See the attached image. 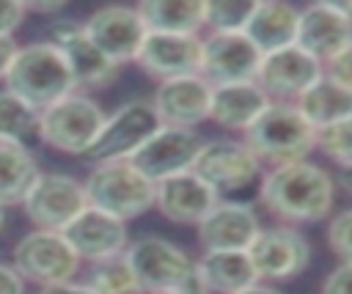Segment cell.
<instances>
[{
	"instance_id": "cell-1",
	"label": "cell",
	"mask_w": 352,
	"mask_h": 294,
	"mask_svg": "<svg viewBox=\"0 0 352 294\" xmlns=\"http://www.w3.org/2000/svg\"><path fill=\"white\" fill-rule=\"evenodd\" d=\"M258 201L283 225H311L330 217L336 206V179L311 159L278 165L261 176Z\"/></svg>"
},
{
	"instance_id": "cell-2",
	"label": "cell",
	"mask_w": 352,
	"mask_h": 294,
	"mask_svg": "<svg viewBox=\"0 0 352 294\" xmlns=\"http://www.w3.org/2000/svg\"><path fill=\"white\" fill-rule=\"evenodd\" d=\"M3 88L36 113L77 91L63 55L50 41L19 44L3 77Z\"/></svg>"
},
{
	"instance_id": "cell-3",
	"label": "cell",
	"mask_w": 352,
	"mask_h": 294,
	"mask_svg": "<svg viewBox=\"0 0 352 294\" xmlns=\"http://www.w3.org/2000/svg\"><path fill=\"white\" fill-rule=\"evenodd\" d=\"M242 140L261 165L278 168L308 159L316 146V129L300 115L294 102H270Z\"/></svg>"
},
{
	"instance_id": "cell-4",
	"label": "cell",
	"mask_w": 352,
	"mask_h": 294,
	"mask_svg": "<svg viewBox=\"0 0 352 294\" xmlns=\"http://www.w3.org/2000/svg\"><path fill=\"white\" fill-rule=\"evenodd\" d=\"M104 115L107 113L91 93L74 91L38 113L36 137L58 154L85 157L94 137L99 135Z\"/></svg>"
},
{
	"instance_id": "cell-5",
	"label": "cell",
	"mask_w": 352,
	"mask_h": 294,
	"mask_svg": "<svg viewBox=\"0 0 352 294\" xmlns=\"http://www.w3.org/2000/svg\"><path fill=\"white\" fill-rule=\"evenodd\" d=\"M124 258L140 286V294H173L198 286L195 261L165 236H138L126 245Z\"/></svg>"
},
{
	"instance_id": "cell-6",
	"label": "cell",
	"mask_w": 352,
	"mask_h": 294,
	"mask_svg": "<svg viewBox=\"0 0 352 294\" xmlns=\"http://www.w3.org/2000/svg\"><path fill=\"white\" fill-rule=\"evenodd\" d=\"M82 190L88 206L121 223L154 209V184L143 173H138L129 159L94 165L91 173L82 179Z\"/></svg>"
},
{
	"instance_id": "cell-7",
	"label": "cell",
	"mask_w": 352,
	"mask_h": 294,
	"mask_svg": "<svg viewBox=\"0 0 352 294\" xmlns=\"http://www.w3.org/2000/svg\"><path fill=\"white\" fill-rule=\"evenodd\" d=\"M11 267L25 283L33 286H52L77 280L82 261L74 256L69 242L60 231H41L30 228L22 234L11 247Z\"/></svg>"
},
{
	"instance_id": "cell-8",
	"label": "cell",
	"mask_w": 352,
	"mask_h": 294,
	"mask_svg": "<svg viewBox=\"0 0 352 294\" xmlns=\"http://www.w3.org/2000/svg\"><path fill=\"white\" fill-rule=\"evenodd\" d=\"M160 118L154 113L151 99H129L118 104L110 115H104L99 135L94 137L91 148L85 151V159L94 165L102 162H124L129 159L157 129Z\"/></svg>"
},
{
	"instance_id": "cell-9",
	"label": "cell",
	"mask_w": 352,
	"mask_h": 294,
	"mask_svg": "<svg viewBox=\"0 0 352 294\" xmlns=\"http://www.w3.org/2000/svg\"><path fill=\"white\" fill-rule=\"evenodd\" d=\"M66 60L72 77H74V85L77 91L88 93V91H99V88H107L121 66L113 63L82 30V22L77 19H63V16H55L50 25H47V38Z\"/></svg>"
},
{
	"instance_id": "cell-10",
	"label": "cell",
	"mask_w": 352,
	"mask_h": 294,
	"mask_svg": "<svg viewBox=\"0 0 352 294\" xmlns=\"http://www.w3.org/2000/svg\"><path fill=\"white\" fill-rule=\"evenodd\" d=\"M85 206L88 198L80 179L60 170H41L19 209L33 223V228L63 231Z\"/></svg>"
},
{
	"instance_id": "cell-11",
	"label": "cell",
	"mask_w": 352,
	"mask_h": 294,
	"mask_svg": "<svg viewBox=\"0 0 352 294\" xmlns=\"http://www.w3.org/2000/svg\"><path fill=\"white\" fill-rule=\"evenodd\" d=\"M258 283H283L302 275L311 264V245L294 225H270L248 247Z\"/></svg>"
},
{
	"instance_id": "cell-12",
	"label": "cell",
	"mask_w": 352,
	"mask_h": 294,
	"mask_svg": "<svg viewBox=\"0 0 352 294\" xmlns=\"http://www.w3.org/2000/svg\"><path fill=\"white\" fill-rule=\"evenodd\" d=\"M192 173L201 176L223 198L228 192H239L250 187L261 176V162L245 146V140L217 137V140H204L192 162Z\"/></svg>"
},
{
	"instance_id": "cell-13",
	"label": "cell",
	"mask_w": 352,
	"mask_h": 294,
	"mask_svg": "<svg viewBox=\"0 0 352 294\" xmlns=\"http://www.w3.org/2000/svg\"><path fill=\"white\" fill-rule=\"evenodd\" d=\"M204 146V137L195 129H179V126H160L132 157V168L143 173L151 184L170 179L176 173L192 170V162Z\"/></svg>"
},
{
	"instance_id": "cell-14",
	"label": "cell",
	"mask_w": 352,
	"mask_h": 294,
	"mask_svg": "<svg viewBox=\"0 0 352 294\" xmlns=\"http://www.w3.org/2000/svg\"><path fill=\"white\" fill-rule=\"evenodd\" d=\"M85 36L118 66L135 63L148 30L138 8L132 5H102L82 22Z\"/></svg>"
},
{
	"instance_id": "cell-15",
	"label": "cell",
	"mask_w": 352,
	"mask_h": 294,
	"mask_svg": "<svg viewBox=\"0 0 352 294\" xmlns=\"http://www.w3.org/2000/svg\"><path fill=\"white\" fill-rule=\"evenodd\" d=\"M261 52L248 41L245 33H209L201 44L198 74L212 85H234L256 80Z\"/></svg>"
},
{
	"instance_id": "cell-16",
	"label": "cell",
	"mask_w": 352,
	"mask_h": 294,
	"mask_svg": "<svg viewBox=\"0 0 352 294\" xmlns=\"http://www.w3.org/2000/svg\"><path fill=\"white\" fill-rule=\"evenodd\" d=\"M319 77H322V63L297 44H292L261 55L256 85L267 93L270 102H294Z\"/></svg>"
},
{
	"instance_id": "cell-17",
	"label": "cell",
	"mask_w": 352,
	"mask_h": 294,
	"mask_svg": "<svg viewBox=\"0 0 352 294\" xmlns=\"http://www.w3.org/2000/svg\"><path fill=\"white\" fill-rule=\"evenodd\" d=\"M60 234L82 264L121 256L129 245L126 223H121L94 206H85Z\"/></svg>"
},
{
	"instance_id": "cell-18",
	"label": "cell",
	"mask_w": 352,
	"mask_h": 294,
	"mask_svg": "<svg viewBox=\"0 0 352 294\" xmlns=\"http://www.w3.org/2000/svg\"><path fill=\"white\" fill-rule=\"evenodd\" d=\"M209 102H212V85L201 74L173 77L154 88L151 104L162 126H179V129H195L209 118Z\"/></svg>"
},
{
	"instance_id": "cell-19",
	"label": "cell",
	"mask_w": 352,
	"mask_h": 294,
	"mask_svg": "<svg viewBox=\"0 0 352 294\" xmlns=\"http://www.w3.org/2000/svg\"><path fill=\"white\" fill-rule=\"evenodd\" d=\"M195 228L204 250H248L261 231V217L245 201L220 198Z\"/></svg>"
},
{
	"instance_id": "cell-20",
	"label": "cell",
	"mask_w": 352,
	"mask_h": 294,
	"mask_svg": "<svg viewBox=\"0 0 352 294\" xmlns=\"http://www.w3.org/2000/svg\"><path fill=\"white\" fill-rule=\"evenodd\" d=\"M352 41V19L341 11L338 3H311L300 8L297 22V47L316 58L322 66Z\"/></svg>"
},
{
	"instance_id": "cell-21",
	"label": "cell",
	"mask_w": 352,
	"mask_h": 294,
	"mask_svg": "<svg viewBox=\"0 0 352 294\" xmlns=\"http://www.w3.org/2000/svg\"><path fill=\"white\" fill-rule=\"evenodd\" d=\"M204 36H176V33H148L135 63L143 74L157 82L198 74Z\"/></svg>"
},
{
	"instance_id": "cell-22",
	"label": "cell",
	"mask_w": 352,
	"mask_h": 294,
	"mask_svg": "<svg viewBox=\"0 0 352 294\" xmlns=\"http://www.w3.org/2000/svg\"><path fill=\"white\" fill-rule=\"evenodd\" d=\"M217 201L220 195L192 170L154 184V209L176 225H198Z\"/></svg>"
},
{
	"instance_id": "cell-23",
	"label": "cell",
	"mask_w": 352,
	"mask_h": 294,
	"mask_svg": "<svg viewBox=\"0 0 352 294\" xmlns=\"http://www.w3.org/2000/svg\"><path fill=\"white\" fill-rule=\"evenodd\" d=\"M270 99L267 93L250 82H234V85H217L212 88V102H209V121L228 132H248L253 121L267 110Z\"/></svg>"
},
{
	"instance_id": "cell-24",
	"label": "cell",
	"mask_w": 352,
	"mask_h": 294,
	"mask_svg": "<svg viewBox=\"0 0 352 294\" xmlns=\"http://www.w3.org/2000/svg\"><path fill=\"white\" fill-rule=\"evenodd\" d=\"M195 280L206 294H236L258 283L248 250H204L195 261Z\"/></svg>"
},
{
	"instance_id": "cell-25",
	"label": "cell",
	"mask_w": 352,
	"mask_h": 294,
	"mask_svg": "<svg viewBox=\"0 0 352 294\" xmlns=\"http://www.w3.org/2000/svg\"><path fill=\"white\" fill-rule=\"evenodd\" d=\"M297 22L300 8H294L292 3L264 0L253 5V14L245 25V36L261 55H267L297 41Z\"/></svg>"
},
{
	"instance_id": "cell-26",
	"label": "cell",
	"mask_w": 352,
	"mask_h": 294,
	"mask_svg": "<svg viewBox=\"0 0 352 294\" xmlns=\"http://www.w3.org/2000/svg\"><path fill=\"white\" fill-rule=\"evenodd\" d=\"M41 168L33 151L16 140H0V206H22Z\"/></svg>"
},
{
	"instance_id": "cell-27",
	"label": "cell",
	"mask_w": 352,
	"mask_h": 294,
	"mask_svg": "<svg viewBox=\"0 0 352 294\" xmlns=\"http://www.w3.org/2000/svg\"><path fill=\"white\" fill-rule=\"evenodd\" d=\"M135 8L143 16L148 33L201 36L204 0H143Z\"/></svg>"
},
{
	"instance_id": "cell-28",
	"label": "cell",
	"mask_w": 352,
	"mask_h": 294,
	"mask_svg": "<svg viewBox=\"0 0 352 294\" xmlns=\"http://www.w3.org/2000/svg\"><path fill=\"white\" fill-rule=\"evenodd\" d=\"M294 107L314 129H322L352 115V91L336 85L322 74L311 88H305L294 99Z\"/></svg>"
},
{
	"instance_id": "cell-29",
	"label": "cell",
	"mask_w": 352,
	"mask_h": 294,
	"mask_svg": "<svg viewBox=\"0 0 352 294\" xmlns=\"http://www.w3.org/2000/svg\"><path fill=\"white\" fill-rule=\"evenodd\" d=\"M80 283L88 286L94 294H140V286H138L124 253L88 264L85 278Z\"/></svg>"
},
{
	"instance_id": "cell-30",
	"label": "cell",
	"mask_w": 352,
	"mask_h": 294,
	"mask_svg": "<svg viewBox=\"0 0 352 294\" xmlns=\"http://www.w3.org/2000/svg\"><path fill=\"white\" fill-rule=\"evenodd\" d=\"M36 121L38 113L33 107H28L22 99L0 88V140L25 143L28 137L36 135Z\"/></svg>"
},
{
	"instance_id": "cell-31",
	"label": "cell",
	"mask_w": 352,
	"mask_h": 294,
	"mask_svg": "<svg viewBox=\"0 0 352 294\" xmlns=\"http://www.w3.org/2000/svg\"><path fill=\"white\" fill-rule=\"evenodd\" d=\"M253 0H214L204 3V27L209 33H245L253 14Z\"/></svg>"
},
{
	"instance_id": "cell-32",
	"label": "cell",
	"mask_w": 352,
	"mask_h": 294,
	"mask_svg": "<svg viewBox=\"0 0 352 294\" xmlns=\"http://www.w3.org/2000/svg\"><path fill=\"white\" fill-rule=\"evenodd\" d=\"M314 148H319L338 168H349L352 165V115L344 121H336L330 126L316 129V146Z\"/></svg>"
},
{
	"instance_id": "cell-33",
	"label": "cell",
	"mask_w": 352,
	"mask_h": 294,
	"mask_svg": "<svg viewBox=\"0 0 352 294\" xmlns=\"http://www.w3.org/2000/svg\"><path fill=\"white\" fill-rule=\"evenodd\" d=\"M324 236H327V247L341 261H352V206L330 217Z\"/></svg>"
},
{
	"instance_id": "cell-34",
	"label": "cell",
	"mask_w": 352,
	"mask_h": 294,
	"mask_svg": "<svg viewBox=\"0 0 352 294\" xmlns=\"http://www.w3.org/2000/svg\"><path fill=\"white\" fill-rule=\"evenodd\" d=\"M322 74H324L327 80H333L336 85L352 91V41H349L341 52H336V55L322 66Z\"/></svg>"
},
{
	"instance_id": "cell-35",
	"label": "cell",
	"mask_w": 352,
	"mask_h": 294,
	"mask_svg": "<svg viewBox=\"0 0 352 294\" xmlns=\"http://www.w3.org/2000/svg\"><path fill=\"white\" fill-rule=\"evenodd\" d=\"M28 11L22 0H0V36L14 38V33L22 27Z\"/></svg>"
},
{
	"instance_id": "cell-36",
	"label": "cell",
	"mask_w": 352,
	"mask_h": 294,
	"mask_svg": "<svg viewBox=\"0 0 352 294\" xmlns=\"http://www.w3.org/2000/svg\"><path fill=\"white\" fill-rule=\"evenodd\" d=\"M322 294H352V261H341L322 283Z\"/></svg>"
},
{
	"instance_id": "cell-37",
	"label": "cell",
	"mask_w": 352,
	"mask_h": 294,
	"mask_svg": "<svg viewBox=\"0 0 352 294\" xmlns=\"http://www.w3.org/2000/svg\"><path fill=\"white\" fill-rule=\"evenodd\" d=\"M0 294H28V283L11 264H0Z\"/></svg>"
},
{
	"instance_id": "cell-38",
	"label": "cell",
	"mask_w": 352,
	"mask_h": 294,
	"mask_svg": "<svg viewBox=\"0 0 352 294\" xmlns=\"http://www.w3.org/2000/svg\"><path fill=\"white\" fill-rule=\"evenodd\" d=\"M22 3H25V11H28V14H36V16H52V19L66 8L63 0H22Z\"/></svg>"
},
{
	"instance_id": "cell-39",
	"label": "cell",
	"mask_w": 352,
	"mask_h": 294,
	"mask_svg": "<svg viewBox=\"0 0 352 294\" xmlns=\"http://www.w3.org/2000/svg\"><path fill=\"white\" fill-rule=\"evenodd\" d=\"M36 294H94L88 286L80 280H66V283H52V286H38Z\"/></svg>"
},
{
	"instance_id": "cell-40",
	"label": "cell",
	"mask_w": 352,
	"mask_h": 294,
	"mask_svg": "<svg viewBox=\"0 0 352 294\" xmlns=\"http://www.w3.org/2000/svg\"><path fill=\"white\" fill-rule=\"evenodd\" d=\"M16 47H19V44H16L14 38H6V36H0V82H3L6 71H8V66H11V58H14Z\"/></svg>"
},
{
	"instance_id": "cell-41",
	"label": "cell",
	"mask_w": 352,
	"mask_h": 294,
	"mask_svg": "<svg viewBox=\"0 0 352 294\" xmlns=\"http://www.w3.org/2000/svg\"><path fill=\"white\" fill-rule=\"evenodd\" d=\"M236 294H280V291L275 286H270V283H253V286H248V289H242Z\"/></svg>"
},
{
	"instance_id": "cell-42",
	"label": "cell",
	"mask_w": 352,
	"mask_h": 294,
	"mask_svg": "<svg viewBox=\"0 0 352 294\" xmlns=\"http://www.w3.org/2000/svg\"><path fill=\"white\" fill-rule=\"evenodd\" d=\"M338 187H341L346 195H352V165L338 170Z\"/></svg>"
},
{
	"instance_id": "cell-43",
	"label": "cell",
	"mask_w": 352,
	"mask_h": 294,
	"mask_svg": "<svg viewBox=\"0 0 352 294\" xmlns=\"http://www.w3.org/2000/svg\"><path fill=\"white\" fill-rule=\"evenodd\" d=\"M173 294H206L201 286H192V289H184V291H173Z\"/></svg>"
},
{
	"instance_id": "cell-44",
	"label": "cell",
	"mask_w": 352,
	"mask_h": 294,
	"mask_svg": "<svg viewBox=\"0 0 352 294\" xmlns=\"http://www.w3.org/2000/svg\"><path fill=\"white\" fill-rule=\"evenodd\" d=\"M338 5H341V11H344V14L352 19V3H338Z\"/></svg>"
},
{
	"instance_id": "cell-45",
	"label": "cell",
	"mask_w": 352,
	"mask_h": 294,
	"mask_svg": "<svg viewBox=\"0 0 352 294\" xmlns=\"http://www.w3.org/2000/svg\"><path fill=\"white\" fill-rule=\"evenodd\" d=\"M3 228H6V209L0 206V231H3Z\"/></svg>"
}]
</instances>
